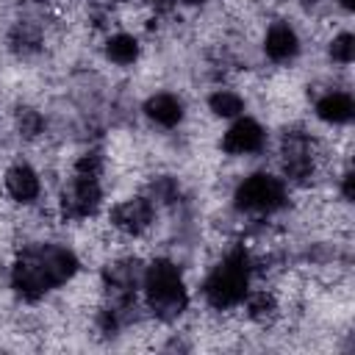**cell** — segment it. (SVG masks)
I'll use <instances>...</instances> for the list:
<instances>
[{
    "mask_svg": "<svg viewBox=\"0 0 355 355\" xmlns=\"http://www.w3.org/2000/svg\"><path fill=\"white\" fill-rule=\"evenodd\" d=\"M341 197H344L347 202L355 197V178H352V172H344V175H341Z\"/></svg>",
    "mask_w": 355,
    "mask_h": 355,
    "instance_id": "44dd1931",
    "label": "cell"
},
{
    "mask_svg": "<svg viewBox=\"0 0 355 355\" xmlns=\"http://www.w3.org/2000/svg\"><path fill=\"white\" fill-rule=\"evenodd\" d=\"M236 208L244 214H275L286 205V180L269 172H252L236 186Z\"/></svg>",
    "mask_w": 355,
    "mask_h": 355,
    "instance_id": "277c9868",
    "label": "cell"
},
{
    "mask_svg": "<svg viewBox=\"0 0 355 355\" xmlns=\"http://www.w3.org/2000/svg\"><path fill=\"white\" fill-rule=\"evenodd\" d=\"M355 114V103L347 92H324L316 100V116L327 125H347Z\"/></svg>",
    "mask_w": 355,
    "mask_h": 355,
    "instance_id": "7c38bea8",
    "label": "cell"
},
{
    "mask_svg": "<svg viewBox=\"0 0 355 355\" xmlns=\"http://www.w3.org/2000/svg\"><path fill=\"white\" fill-rule=\"evenodd\" d=\"M144 3H147V8L153 14H172L180 0H144Z\"/></svg>",
    "mask_w": 355,
    "mask_h": 355,
    "instance_id": "ffe728a7",
    "label": "cell"
},
{
    "mask_svg": "<svg viewBox=\"0 0 355 355\" xmlns=\"http://www.w3.org/2000/svg\"><path fill=\"white\" fill-rule=\"evenodd\" d=\"M141 291L147 311L158 322H175L189 308V291L183 286V275L178 263H172L169 258H155L144 266Z\"/></svg>",
    "mask_w": 355,
    "mask_h": 355,
    "instance_id": "7a4b0ae2",
    "label": "cell"
},
{
    "mask_svg": "<svg viewBox=\"0 0 355 355\" xmlns=\"http://www.w3.org/2000/svg\"><path fill=\"white\" fill-rule=\"evenodd\" d=\"M103 53H105V58H108L111 64H116V67H130V64L139 61L141 44H139V39H136L133 33L119 31V33H111V36L105 39Z\"/></svg>",
    "mask_w": 355,
    "mask_h": 355,
    "instance_id": "4fadbf2b",
    "label": "cell"
},
{
    "mask_svg": "<svg viewBox=\"0 0 355 355\" xmlns=\"http://www.w3.org/2000/svg\"><path fill=\"white\" fill-rule=\"evenodd\" d=\"M155 222V202L150 197H128L108 211V225L122 236H141Z\"/></svg>",
    "mask_w": 355,
    "mask_h": 355,
    "instance_id": "8992f818",
    "label": "cell"
},
{
    "mask_svg": "<svg viewBox=\"0 0 355 355\" xmlns=\"http://www.w3.org/2000/svg\"><path fill=\"white\" fill-rule=\"evenodd\" d=\"M78 175H92V178H100L103 172V155L97 150H89V153H80L75 158V166H72Z\"/></svg>",
    "mask_w": 355,
    "mask_h": 355,
    "instance_id": "d6986e66",
    "label": "cell"
},
{
    "mask_svg": "<svg viewBox=\"0 0 355 355\" xmlns=\"http://www.w3.org/2000/svg\"><path fill=\"white\" fill-rule=\"evenodd\" d=\"M180 3H186V6H202L205 0H180Z\"/></svg>",
    "mask_w": 355,
    "mask_h": 355,
    "instance_id": "603a6c76",
    "label": "cell"
},
{
    "mask_svg": "<svg viewBox=\"0 0 355 355\" xmlns=\"http://www.w3.org/2000/svg\"><path fill=\"white\" fill-rule=\"evenodd\" d=\"M141 111H144V116L153 125H161V128H178L183 122V114H186L183 100L178 94H172V92H155V94H150L144 100Z\"/></svg>",
    "mask_w": 355,
    "mask_h": 355,
    "instance_id": "8fae6325",
    "label": "cell"
},
{
    "mask_svg": "<svg viewBox=\"0 0 355 355\" xmlns=\"http://www.w3.org/2000/svg\"><path fill=\"white\" fill-rule=\"evenodd\" d=\"M316 161L311 153V139L305 133H286L283 136V180L302 186L313 178Z\"/></svg>",
    "mask_w": 355,
    "mask_h": 355,
    "instance_id": "52a82bcc",
    "label": "cell"
},
{
    "mask_svg": "<svg viewBox=\"0 0 355 355\" xmlns=\"http://www.w3.org/2000/svg\"><path fill=\"white\" fill-rule=\"evenodd\" d=\"M241 305H244V311H247V319H252L255 324H269V322L277 316V311H280L277 297H275L272 291H266V288H261V291H247V297L241 300Z\"/></svg>",
    "mask_w": 355,
    "mask_h": 355,
    "instance_id": "5bb4252c",
    "label": "cell"
},
{
    "mask_svg": "<svg viewBox=\"0 0 355 355\" xmlns=\"http://www.w3.org/2000/svg\"><path fill=\"white\" fill-rule=\"evenodd\" d=\"M78 255L61 244H33L22 250L11 266V288L22 300H42L47 291L64 286L78 272Z\"/></svg>",
    "mask_w": 355,
    "mask_h": 355,
    "instance_id": "6da1fadb",
    "label": "cell"
},
{
    "mask_svg": "<svg viewBox=\"0 0 355 355\" xmlns=\"http://www.w3.org/2000/svg\"><path fill=\"white\" fill-rule=\"evenodd\" d=\"M338 3H341L344 11H352V8H355V0H338Z\"/></svg>",
    "mask_w": 355,
    "mask_h": 355,
    "instance_id": "7402d4cb",
    "label": "cell"
},
{
    "mask_svg": "<svg viewBox=\"0 0 355 355\" xmlns=\"http://www.w3.org/2000/svg\"><path fill=\"white\" fill-rule=\"evenodd\" d=\"M263 55L275 64H288L300 55V36L288 22H272L263 36Z\"/></svg>",
    "mask_w": 355,
    "mask_h": 355,
    "instance_id": "30bf717a",
    "label": "cell"
},
{
    "mask_svg": "<svg viewBox=\"0 0 355 355\" xmlns=\"http://www.w3.org/2000/svg\"><path fill=\"white\" fill-rule=\"evenodd\" d=\"M8 44H11V50L28 55V53H36V50H39L42 39H39V31H36L33 25L19 22V25H14V31H11V36H8Z\"/></svg>",
    "mask_w": 355,
    "mask_h": 355,
    "instance_id": "2e32d148",
    "label": "cell"
},
{
    "mask_svg": "<svg viewBox=\"0 0 355 355\" xmlns=\"http://www.w3.org/2000/svg\"><path fill=\"white\" fill-rule=\"evenodd\" d=\"M208 111L219 119H236L244 114V97L233 89H216L208 94Z\"/></svg>",
    "mask_w": 355,
    "mask_h": 355,
    "instance_id": "9a60e30c",
    "label": "cell"
},
{
    "mask_svg": "<svg viewBox=\"0 0 355 355\" xmlns=\"http://www.w3.org/2000/svg\"><path fill=\"white\" fill-rule=\"evenodd\" d=\"M17 130L22 139H39L44 133V116L36 108H19L17 111Z\"/></svg>",
    "mask_w": 355,
    "mask_h": 355,
    "instance_id": "ac0fdd59",
    "label": "cell"
},
{
    "mask_svg": "<svg viewBox=\"0 0 355 355\" xmlns=\"http://www.w3.org/2000/svg\"><path fill=\"white\" fill-rule=\"evenodd\" d=\"M100 205H103V186H100V178H92V175L75 172L58 197V214L67 222H83L94 216Z\"/></svg>",
    "mask_w": 355,
    "mask_h": 355,
    "instance_id": "5b68a950",
    "label": "cell"
},
{
    "mask_svg": "<svg viewBox=\"0 0 355 355\" xmlns=\"http://www.w3.org/2000/svg\"><path fill=\"white\" fill-rule=\"evenodd\" d=\"M263 144H266L263 125L244 114L233 119V125L222 133V141H219L222 153H227V155H252V153H261Z\"/></svg>",
    "mask_w": 355,
    "mask_h": 355,
    "instance_id": "ba28073f",
    "label": "cell"
},
{
    "mask_svg": "<svg viewBox=\"0 0 355 355\" xmlns=\"http://www.w3.org/2000/svg\"><path fill=\"white\" fill-rule=\"evenodd\" d=\"M250 277H252V261L244 247H233L205 277L202 283V297L211 308L227 311L241 305V300L250 291Z\"/></svg>",
    "mask_w": 355,
    "mask_h": 355,
    "instance_id": "3957f363",
    "label": "cell"
},
{
    "mask_svg": "<svg viewBox=\"0 0 355 355\" xmlns=\"http://www.w3.org/2000/svg\"><path fill=\"white\" fill-rule=\"evenodd\" d=\"M327 55H330V61H336V64H341V67L352 64V58H355V36H352L349 31L336 33V36L330 39Z\"/></svg>",
    "mask_w": 355,
    "mask_h": 355,
    "instance_id": "e0dca14e",
    "label": "cell"
},
{
    "mask_svg": "<svg viewBox=\"0 0 355 355\" xmlns=\"http://www.w3.org/2000/svg\"><path fill=\"white\" fill-rule=\"evenodd\" d=\"M3 186H6V194H8L14 202H19V205H31V202H36L39 194H42L39 172H36L31 164H25V161H17V164H11V166L6 169Z\"/></svg>",
    "mask_w": 355,
    "mask_h": 355,
    "instance_id": "9c48e42d",
    "label": "cell"
}]
</instances>
